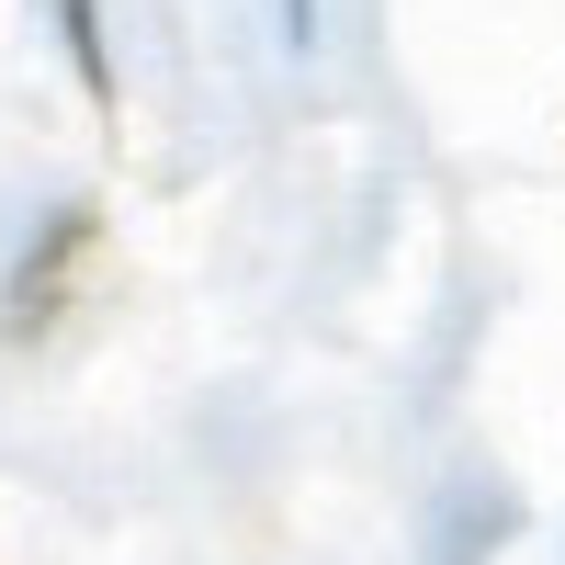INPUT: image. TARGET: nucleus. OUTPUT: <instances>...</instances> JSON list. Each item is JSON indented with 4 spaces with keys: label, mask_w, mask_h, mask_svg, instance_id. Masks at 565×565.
I'll return each instance as SVG.
<instances>
[{
    "label": "nucleus",
    "mask_w": 565,
    "mask_h": 565,
    "mask_svg": "<svg viewBox=\"0 0 565 565\" xmlns=\"http://www.w3.org/2000/svg\"><path fill=\"white\" fill-rule=\"evenodd\" d=\"M57 34H68V68L90 103H114V45H103V0H57Z\"/></svg>",
    "instance_id": "obj_1"
},
{
    "label": "nucleus",
    "mask_w": 565,
    "mask_h": 565,
    "mask_svg": "<svg viewBox=\"0 0 565 565\" xmlns=\"http://www.w3.org/2000/svg\"><path fill=\"white\" fill-rule=\"evenodd\" d=\"M282 45H295V57L317 45V0H282Z\"/></svg>",
    "instance_id": "obj_2"
}]
</instances>
